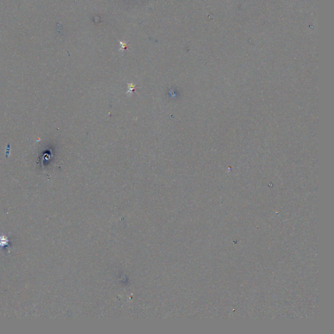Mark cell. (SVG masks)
I'll use <instances>...</instances> for the list:
<instances>
[{
  "label": "cell",
  "instance_id": "1",
  "mask_svg": "<svg viewBox=\"0 0 334 334\" xmlns=\"http://www.w3.org/2000/svg\"><path fill=\"white\" fill-rule=\"evenodd\" d=\"M9 236H7L6 234H2L0 235V249L4 247H9Z\"/></svg>",
  "mask_w": 334,
  "mask_h": 334
},
{
  "label": "cell",
  "instance_id": "2",
  "mask_svg": "<svg viewBox=\"0 0 334 334\" xmlns=\"http://www.w3.org/2000/svg\"><path fill=\"white\" fill-rule=\"evenodd\" d=\"M128 84L129 89L127 90V95H130V96H131L132 92H133L135 90V89L136 88V86L135 84Z\"/></svg>",
  "mask_w": 334,
  "mask_h": 334
},
{
  "label": "cell",
  "instance_id": "3",
  "mask_svg": "<svg viewBox=\"0 0 334 334\" xmlns=\"http://www.w3.org/2000/svg\"><path fill=\"white\" fill-rule=\"evenodd\" d=\"M120 44H121V48L120 49V50H125V49H126V48H127V44H125L124 43H122V42H120Z\"/></svg>",
  "mask_w": 334,
  "mask_h": 334
}]
</instances>
